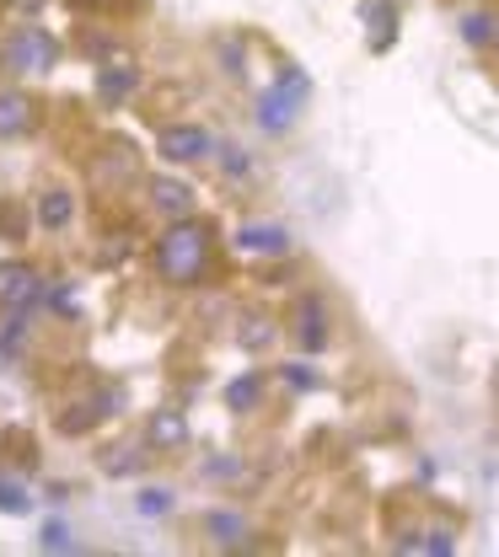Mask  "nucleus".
I'll use <instances>...</instances> for the list:
<instances>
[{
  "label": "nucleus",
  "instance_id": "nucleus-1",
  "mask_svg": "<svg viewBox=\"0 0 499 557\" xmlns=\"http://www.w3.org/2000/svg\"><path fill=\"white\" fill-rule=\"evenodd\" d=\"M205 263H210V231L183 220L178 231L161 236V274L172 284H199L205 278Z\"/></svg>",
  "mask_w": 499,
  "mask_h": 557
},
{
  "label": "nucleus",
  "instance_id": "nucleus-2",
  "mask_svg": "<svg viewBox=\"0 0 499 557\" xmlns=\"http://www.w3.org/2000/svg\"><path fill=\"white\" fill-rule=\"evenodd\" d=\"M0 60H5V70H49L54 65V38L38 33V27H22L16 38H5Z\"/></svg>",
  "mask_w": 499,
  "mask_h": 557
},
{
  "label": "nucleus",
  "instance_id": "nucleus-3",
  "mask_svg": "<svg viewBox=\"0 0 499 557\" xmlns=\"http://www.w3.org/2000/svg\"><path fill=\"white\" fill-rule=\"evenodd\" d=\"M161 150H167L172 161H199V156L210 150V135H205L199 124H172V129H161Z\"/></svg>",
  "mask_w": 499,
  "mask_h": 557
},
{
  "label": "nucleus",
  "instance_id": "nucleus-4",
  "mask_svg": "<svg viewBox=\"0 0 499 557\" xmlns=\"http://www.w3.org/2000/svg\"><path fill=\"white\" fill-rule=\"evenodd\" d=\"M38 295V274L27 263H0V300L5 306H27Z\"/></svg>",
  "mask_w": 499,
  "mask_h": 557
},
{
  "label": "nucleus",
  "instance_id": "nucleus-5",
  "mask_svg": "<svg viewBox=\"0 0 499 557\" xmlns=\"http://www.w3.org/2000/svg\"><path fill=\"white\" fill-rule=\"evenodd\" d=\"M22 129H33V102L16 97V91H5V97H0V139L22 135Z\"/></svg>",
  "mask_w": 499,
  "mask_h": 557
},
{
  "label": "nucleus",
  "instance_id": "nucleus-6",
  "mask_svg": "<svg viewBox=\"0 0 499 557\" xmlns=\"http://www.w3.org/2000/svg\"><path fill=\"white\" fill-rule=\"evenodd\" d=\"M242 247H247V252H285L290 242L280 225H247V231H242Z\"/></svg>",
  "mask_w": 499,
  "mask_h": 557
},
{
  "label": "nucleus",
  "instance_id": "nucleus-7",
  "mask_svg": "<svg viewBox=\"0 0 499 557\" xmlns=\"http://www.w3.org/2000/svg\"><path fill=\"white\" fill-rule=\"evenodd\" d=\"M135 86H141V75H135V70H130V65H108V70H102V97H108V102H119V97H130Z\"/></svg>",
  "mask_w": 499,
  "mask_h": 557
},
{
  "label": "nucleus",
  "instance_id": "nucleus-8",
  "mask_svg": "<svg viewBox=\"0 0 499 557\" xmlns=\"http://www.w3.org/2000/svg\"><path fill=\"white\" fill-rule=\"evenodd\" d=\"M150 440H156V445H183V440H188V423H183V413H156V423H150Z\"/></svg>",
  "mask_w": 499,
  "mask_h": 557
},
{
  "label": "nucleus",
  "instance_id": "nucleus-9",
  "mask_svg": "<svg viewBox=\"0 0 499 557\" xmlns=\"http://www.w3.org/2000/svg\"><path fill=\"white\" fill-rule=\"evenodd\" d=\"M495 16L489 11H473V16H462V38L473 44V49H484V44H495Z\"/></svg>",
  "mask_w": 499,
  "mask_h": 557
},
{
  "label": "nucleus",
  "instance_id": "nucleus-10",
  "mask_svg": "<svg viewBox=\"0 0 499 557\" xmlns=\"http://www.w3.org/2000/svg\"><path fill=\"white\" fill-rule=\"evenodd\" d=\"M301 317H306V322H301V344L322 348V338H328V327H322V306H317V300H306V306H301Z\"/></svg>",
  "mask_w": 499,
  "mask_h": 557
},
{
  "label": "nucleus",
  "instance_id": "nucleus-11",
  "mask_svg": "<svg viewBox=\"0 0 499 557\" xmlns=\"http://www.w3.org/2000/svg\"><path fill=\"white\" fill-rule=\"evenodd\" d=\"M156 209L188 214V209H194V199H188V188H183V183H156Z\"/></svg>",
  "mask_w": 499,
  "mask_h": 557
},
{
  "label": "nucleus",
  "instance_id": "nucleus-12",
  "mask_svg": "<svg viewBox=\"0 0 499 557\" xmlns=\"http://www.w3.org/2000/svg\"><path fill=\"white\" fill-rule=\"evenodd\" d=\"M38 214H44V225H65V220H71V199H65V194H49Z\"/></svg>",
  "mask_w": 499,
  "mask_h": 557
},
{
  "label": "nucleus",
  "instance_id": "nucleus-13",
  "mask_svg": "<svg viewBox=\"0 0 499 557\" xmlns=\"http://www.w3.org/2000/svg\"><path fill=\"white\" fill-rule=\"evenodd\" d=\"M247 403H258V375H242L231 386V408H247Z\"/></svg>",
  "mask_w": 499,
  "mask_h": 557
},
{
  "label": "nucleus",
  "instance_id": "nucleus-14",
  "mask_svg": "<svg viewBox=\"0 0 499 557\" xmlns=\"http://www.w3.org/2000/svg\"><path fill=\"white\" fill-rule=\"evenodd\" d=\"M141 509H145V515H161V509H172V493H161V487H145Z\"/></svg>",
  "mask_w": 499,
  "mask_h": 557
},
{
  "label": "nucleus",
  "instance_id": "nucleus-15",
  "mask_svg": "<svg viewBox=\"0 0 499 557\" xmlns=\"http://www.w3.org/2000/svg\"><path fill=\"white\" fill-rule=\"evenodd\" d=\"M210 531H220V542H236L242 520H236V515H210Z\"/></svg>",
  "mask_w": 499,
  "mask_h": 557
},
{
  "label": "nucleus",
  "instance_id": "nucleus-16",
  "mask_svg": "<svg viewBox=\"0 0 499 557\" xmlns=\"http://www.w3.org/2000/svg\"><path fill=\"white\" fill-rule=\"evenodd\" d=\"M285 381L290 386H301V392H306V386H317V375H312V370H295V364L285 370Z\"/></svg>",
  "mask_w": 499,
  "mask_h": 557
},
{
  "label": "nucleus",
  "instance_id": "nucleus-17",
  "mask_svg": "<svg viewBox=\"0 0 499 557\" xmlns=\"http://www.w3.org/2000/svg\"><path fill=\"white\" fill-rule=\"evenodd\" d=\"M44 547H71V542H65V525H49V531H44Z\"/></svg>",
  "mask_w": 499,
  "mask_h": 557
},
{
  "label": "nucleus",
  "instance_id": "nucleus-18",
  "mask_svg": "<svg viewBox=\"0 0 499 557\" xmlns=\"http://www.w3.org/2000/svg\"><path fill=\"white\" fill-rule=\"evenodd\" d=\"M75 5H86V11H113L119 0H75Z\"/></svg>",
  "mask_w": 499,
  "mask_h": 557
},
{
  "label": "nucleus",
  "instance_id": "nucleus-19",
  "mask_svg": "<svg viewBox=\"0 0 499 557\" xmlns=\"http://www.w3.org/2000/svg\"><path fill=\"white\" fill-rule=\"evenodd\" d=\"M495 44H499V33H495Z\"/></svg>",
  "mask_w": 499,
  "mask_h": 557
}]
</instances>
